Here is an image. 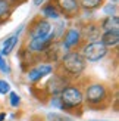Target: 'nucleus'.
Segmentation results:
<instances>
[{
    "mask_svg": "<svg viewBox=\"0 0 119 121\" xmlns=\"http://www.w3.org/2000/svg\"><path fill=\"white\" fill-rule=\"evenodd\" d=\"M85 62L79 52H68L62 58V68L69 75H79L85 69Z\"/></svg>",
    "mask_w": 119,
    "mask_h": 121,
    "instance_id": "nucleus-1",
    "label": "nucleus"
},
{
    "mask_svg": "<svg viewBox=\"0 0 119 121\" xmlns=\"http://www.w3.org/2000/svg\"><path fill=\"white\" fill-rule=\"evenodd\" d=\"M59 95H60L59 99L63 105V109H74V108L79 106L84 100L82 92L75 86H66Z\"/></svg>",
    "mask_w": 119,
    "mask_h": 121,
    "instance_id": "nucleus-2",
    "label": "nucleus"
},
{
    "mask_svg": "<svg viewBox=\"0 0 119 121\" xmlns=\"http://www.w3.org/2000/svg\"><path fill=\"white\" fill-rule=\"evenodd\" d=\"M81 55L85 60L97 62V60L103 59L106 55H107V47H106L102 41H90V43L82 46Z\"/></svg>",
    "mask_w": 119,
    "mask_h": 121,
    "instance_id": "nucleus-3",
    "label": "nucleus"
},
{
    "mask_svg": "<svg viewBox=\"0 0 119 121\" xmlns=\"http://www.w3.org/2000/svg\"><path fill=\"white\" fill-rule=\"evenodd\" d=\"M106 96H107V92H106V87L103 84H90V86L87 87L85 100L93 106H97V105L102 104V102H104Z\"/></svg>",
    "mask_w": 119,
    "mask_h": 121,
    "instance_id": "nucleus-4",
    "label": "nucleus"
},
{
    "mask_svg": "<svg viewBox=\"0 0 119 121\" xmlns=\"http://www.w3.org/2000/svg\"><path fill=\"white\" fill-rule=\"evenodd\" d=\"M53 39H55V34L50 33L46 37H38V39H31L28 44V49L32 52H44L47 47L53 43Z\"/></svg>",
    "mask_w": 119,
    "mask_h": 121,
    "instance_id": "nucleus-5",
    "label": "nucleus"
},
{
    "mask_svg": "<svg viewBox=\"0 0 119 121\" xmlns=\"http://www.w3.org/2000/svg\"><path fill=\"white\" fill-rule=\"evenodd\" d=\"M52 33V25L46 19H38L37 22L31 27V39H38V37H46Z\"/></svg>",
    "mask_w": 119,
    "mask_h": 121,
    "instance_id": "nucleus-6",
    "label": "nucleus"
},
{
    "mask_svg": "<svg viewBox=\"0 0 119 121\" xmlns=\"http://www.w3.org/2000/svg\"><path fill=\"white\" fill-rule=\"evenodd\" d=\"M82 39V33L78 28H69L63 37V47L65 49H72V47L78 46Z\"/></svg>",
    "mask_w": 119,
    "mask_h": 121,
    "instance_id": "nucleus-7",
    "label": "nucleus"
},
{
    "mask_svg": "<svg viewBox=\"0 0 119 121\" xmlns=\"http://www.w3.org/2000/svg\"><path fill=\"white\" fill-rule=\"evenodd\" d=\"M56 4L66 16H75L79 10V4L76 0H56Z\"/></svg>",
    "mask_w": 119,
    "mask_h": 121,
    "instance_id": "nucleus-8",
    "label": "nucleus"
},
{
    "mask_svg": "<svg viewBox=\"0 0 119 121\" xmlns=\"http://www.w3.org/2000/svg\"><path fill=\"white\" fill-rule=\"evenodd\" d=\"M52 71H53L52 65L41 64V65H38V66H35V68H32V69L28 71V80L32 81V83H35V81L41 80L44 75H49Z\"/></svg>",
    "mask_w": 119,
    "mask_h": 121,
    "instance_id": "nucleus-9",
    "label": "nucleus"
},
{
    "mask_svg": "<svg viewBox=\"0 0 119 121\" xmlns=\"http://www.w3.org/2000/svg\"><path fill=\"white\" fill-rule=\"evenodd\" d=\"M103 31H119V18L116 15H107L100 24Z\"/></svg>",
    "mask_w": 119,
    "mask_h": 121,
    "instance_id": "nucleus-10",
    "label": "nucleus"
},
{
    "mask_svg": "<svg viewBox=\"0 0 119 121\" xmlns=\"http://www.w3.org/2000/svg\"><path fill=\"white\" fill-rule=\"evenodd\" d=\"M102 43L106 47H116L119 43V31H104L102 35Z\"/></svg>",
    "mask_w": 119,
    "mask_h": 121,
    "instance_id": "nucleus-11",
    "label": "nucleus"
},
{
    "mask_svg": "<svg viewBox=\"0 0 119 121\" xmlns=\"http://www.w3.org/2000/svg\"><path fill=\"white\" fill-rule=\"evenodd\" d=\"M49 92L53 93V95H57V93H60L62 90L66 87V83H65V78L62 77H59V75H53V78L50 80L49 83Z\"/></svg>",
    "mask_w": 119,
    "mask_h": 121,
    "instance_id": "nucleus-12",
    "label": "nucleus"
},
{
    "mask_svg": "<svg viewBox=\"0 0 119 121\" xmlns=\"http://www.w3.org/2000/svg\"><path fill=\"white\" fill-rule=\"evenodd\" d=\"M18 39H19V35L18 34H13V35H10V37L4 41V44H3V49H2V55H9V53L13 50V47L16 46L18 43Z\"/></svg>",
    "mask_w": 119,
    "mask_h": 121,
    "instance_id": "nucleus-13",
    "label": "nucleus"
},
{
    "mask_svg": "<svg viewBox=\"0 0 119 121\" xmlns=\"http://www.w3.org/2000/svg\"><path fill=\"white\" fill-rule=\"evenodd\" d=\"M102 3H103V0H79V2H78V4L81 6V8H84L87 10L97 9Z\"/></svg>",
    "mask_w": 119,
    "mask_h": 121,
    "instance_id": "nucleus-14",
    "label": "nucleus"
},
{
    "mask_svg": "<svg viewBox=\"0 0 119 121\" xmlns=\"http://www.w3.org/2000/svg\"><path fill=\"white\" fill-rule=\"evenodd\" d=\"M43 15L46 18H53V19H57L59 16H60V13L57 12V9L55 8V4H47L43 8Z\"/></svg>",
    "mask_w": 119,
    "mask_h": 121,
    "instance_id": "nucleus-15",
    "label": "nucleus"
},
{
    "mask_svg": "<svg viewBox=\"0 0 119 121\" xmlns=\"http://www.w3.org/2000/svg\"><path fill=\"white\" fill-rule=\"evenodd\" d=\"M10 12V3L8 0H0V19H3Z\"/></svg>",
    "mask_w": 119,
    "mask_h": 121,
    "instance_id": "nucleus-16",
    "label": "nucleus"
},
{
    "mask_svg": "<svg viewBox=\"0 0 119 121\" xmlns=\"http://www.w3.org/2000/svg\"><path fill=\"white\" fill-rule=\"evenodd\" d=\"M10 92V84L4 80H0V95H6Z\"/></svg>",
    "mask_w": 119,
    "mask_h": 121,
    "instance_id": "nucleus-17",
    "label": "nucleus"
},
{
    "mask_svg": "<svg viewBox=\"0 0 119 121\" xmlns=\"http://www.w3.org/2000/svg\"><path fill=\"white\" fill-rule=\"evenodd\" d=\"M0 71L2 72H6V74H9L10 72V68H9V65L6 64V60L3 59V55L0 53Z\"/></svg>",
    "mask_w": 119,
    "mask_h": 121,
    "instance_id": "nucleus-18",
    "label": "nucleus"
},
{
    "mask_svg": "<svg viewBox=\"0 0 119 121\" xmlns=\"http://www.w3.org/2000/svg\"><path fill=\"white\" fill-rule=\"evenodd\" d=\"M19 104H21V98H19L16 93L12 92V93H10V105L13 106V108H16V106H19Z\"/></svg>",
    "mask_w": 119,
    "mask_h": 121,
    "instance_id": "nucleus-19",
    "label": "nucleus"
},
{
    "mask_svg": "<svg viewBox=\"0 0 119 121\" xmlns=\"http://www.w3.org/2000/svg\"><path fill=\"white\" fill-rule=\"evenodd\" d=\"M52 105L56 106V108H59V109H63V105H62L60 99H59V96H55V98L52 99Z\"/></svg>",
    "mask_w": 119,
    "mask_h": 121,
    "instance_id": "nucleus-20",
    "label": "nucleus"
},
{
    "mask_svg": "<svg viewBox=\"0 0 119 121\" xmlns=\"http://www.w3.org/2000/svg\"><path fill=\"white\" fill-rule=\"evenodd\" d=\"M115 9H116V6L110 3V6H107V8H104V12H106V13H110V12H115Z\"/></svg>",
    "mask_w": 119,
    "mask_h": 121,
    "instance_id": "nucleus-21",
    "label": "nucleus"
},
{
    "mask_svg": "<svg viewBox=\"0 0 119 121\" xmlns=\"http://www.w3.org/2000/svg\"><path fill=\"white\" fill-rule=\"evenodd\" d=\"M43 2H44V0H34V4H35V6H40Z\"/></svg>",
    "mask_w": 119,
    "mask_h": 121,
    "instance_id": "nucleus-22",
    "label": "nucleus"
},
{
    "mask_svg": "<svg viewBox=\"0 0 119 121\" xmlns=\"http://www.w3.org/2000/svg\"><path fill=\"white\" fill-rule=\"evenodd\" d=\"M4 117H6L4 114H0V121H3V120H4Z\"/></svg>",
    "mask_w": 119,
    "mask_h": 121,
    "instance_id": "nucleus-23",
    "label": "nucleus"
},
{
    "mask_svg": "<svg viewBox=\"0 0 119 121\" xmlns=\"http://www.w3.org/2000/svg\"><path fill=\"white\" fill-rule=\"evenodd\" d=\"M8 2H21V0H8Z\"/></svg>",
    "mask_w": 119,
    "mask_h": 121,
    "instance_id": "nucleus-24",
    "label": "nucleus"
},
{
    "mask_svg": "<svg viewBox=\"0 0 119 121\" xmlns=\"http://www.w3.org/2000/svg\"><path fill=\"white\" fill-rule=\"evenodd\" d=\"M91 121H97V120H91Z\"/></svg>",
    "mask_w": 119,
    "mask_h": 121,
    "instance_id": "nucleus-25",
    "label": "nucleus"
},
{
    "mask_svg": "<svg viewBox=\"0 0 119 121\" xmlns=\"http://www.w3.org/2000/svg\"><path fill=\"white\" fill-rule=\"evenodd\" d=\"M113 2H118V0H113Z\"/></svg>",
    "mask_w": 119,
    "mask_h": 121,
    "instance_id": "nucleus-26",
    "label": "nucleus"
}]
</instances>
